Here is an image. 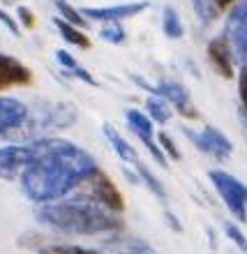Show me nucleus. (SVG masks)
<instances>
[{"mask_svg":"<svg viewBox=\"0 0 247 254\" xmlns=\"http://www.w3.org/2000/svg\"><path fill=\"white\" fill-rule=\"evenodd\" d=\"M30 148V164L19 176V185L23 196L37 206L62 201L97 167L86 148L62 136L33 139Z\"/></svg>","mask_w":247,"mask_h":254,"instance_id":"obj_1","label":"nucleus"},{"mask_svg":"<svg viewBox=\"0 0 247 254\" xmlns=\"http://www.w3.org/2000/svg\"><path fill=\"white\" fill-rule=\"evenodd\" d=\"M35 220L42 227L65 236H114L125 234L127 229L123 215L74 196L40 206Z\"/></svg>","mask_w":247,"mask_h":254,"instance_id":"obj_2","label":"nucleus"},{"mask_svg":"<svg viewBox=\"0 0 247 254\" xmlns=\"http://www.w3.org/2000/svg\"><path fill=\"white\" fill-rule=\"evenodd\" d=\"M79 121V109L72 102L61 100H40L33 107H28L26 121L21 123L7 139H19L21 141H33L44 139V136H56L62 129H69Z\"/></svg>","mask_w":247,"mask_h":254,"instance_id":"obj_3","label":"nucleus"},{"mask_svg":"<svg viewBox=\"0 0 247 254\" xmlns=\"http://www.w3.org/2000/svg\"><path fill=\"white\" fill-rule=\"evenodd\" d=\"M74 199H81V201H90L95 206H102L111 210V213H118L123 215L125 213V199H123V192L118 190L109 174H104L100 169V164L90 171V174L81 181V185L74 190Z\"/></svg>","mask_w":247,"mask_h":254,"instance_id":"obj_4","label":"nucleus"},{"mask_svg":"<svg viewBox=\"0 0 247 254\" xmlns=\"http://www.w3.org/2000/svg\"><path fill=\"white\" fill-rule=\"evenodd\" d=\"M208 181L215 188V192L220 194V199L224 201V206L229 208V213L236 220L245 224L247 222V185L238 181L236 176H231L224 169H210L208 171Z\"/></svg>","mask_w":247,"mask_h":254,"instance_id":"obj_5","label":"nucleus"},{"mask_svg":"<svg viewBox=\"0 0 247 254\" xmlns=\"http://www.w3.org/2000/svg\"><path fill=\"white\" fill-rule=\"evenodd\" d=\"M183 134L187 136V141L192 143L196 150H201L208 157H215V160H229L231 153H234V143L229 141V136L222 132L220 127L215 125H206L201 132L192 129V127H183Z\"/></svg>","mask_w":247,"mask_h":254,"instance_id":"obj_6","label":"nucleus"},{"mask_svg":"<svg viewBox=\"0 0 247 254\" xmlns=\"http://www.w3.org/2000/svg\"><path fill=\"white\" fill-rule=\"evenodd\" d=\"M222 35L227 37L231 54L236 63H243L247 58V0H236L229 7L227 21Z\"/></svg>","mask_w":247,"mask_h":254,"instance_id":"obj_7","label":"nucleus"},{"mask_svg":"<svg viewBox=\"0 0 247 254\" xmlns=\"http://www.w3.org/2000/svg\"><path fill=\"white\" fill-rule=\"evenodd\" d=\"M150 95L162 97L169 107L174 109V111H178V114H181L183 118H187V121H199L201 118L199 109H196V104H194V100H192V93H189V88H187L185 83L160 79L153 83Z\"/></svg>","mask_w":247,"mask_h":254,"instance_id":"obj_8","label":"nucleus"},{"mask_svg":"<svg viewBox=\"0 0 247 254\" xmlns=\"http://www.w3.org/2000/svg\"><path fill=\"white\" fill-rule=\"evenodd\" d=\"M125 121H127V127L132 129L134 136H139V141L146 146V150L150 153V157H153L160 167L169 169V160L164 157V153L160 150V146H157V139H155V125L153 121L148 118L141 109H127L125 111Z\"/></svg>","mask_w":247,"mask_h":254,"instance_id":"obj_9","label":"nucleus"},{"mask_svg":"<svg viewBox=\"0 0 247 254\" xmlns=\"http://www.w3.org/2000/svg\"><path fill=\"white\" fill-rule=\"evenodd\" d=\"M30 141L21 143H7L0 148V181H19V176L30 164Z\"/></svg>","mask_w":247,"mask_h":254,"instance_id":"obj_10","label":"nucleus"},{"mask_svg":"<svg viewBox=\"0 0 247 254\" xmlns=\"http://www.w3.org/2000/svg\"><path fill=\"white\" fill-rule=\"evenodd\" d=\"M148 9L146 0L136 2H121V5H104V7H81V14L86 21H100V23H123L125 19H132L136 14Z\"/></svg>","mask_w":247,"mask_h":254,"instance_id":"obj_11","label":"nucleus"},{"mask_svg":"<svg viewBox=\"0 0 247 254\" xmlns=\"http://www.w3.org/2000/svg\"><path fill=\"white\" fill-rule=\"evenodd\" d=\"M206 56L210 67L215 69V74H220L222 79H234L236 76V61L234 54H231V47L224 35H217L208 42L206 47Z\"/></svg>","mask_w":247,"mask_h":254,"instance_id":"obj_12","label":"nucleus"},{"mask_svg":"<svg viewBox=\"0 0 247 254\" xmlns=\"http://www.w3.org/2000/svg\"><path fill=\"white\" fill-rule=\"evenodd\" d=\"M33 83V69L14 58L0 54V93L7 88H26Z\"/></svg>","mask_w":247,"mask_h":254,"instance_id":"obj_13","label":"nucleus"},{"mask_svg":"<svg viewBox=\"0 0 247 254\" xmlns=\"http://www.w3.org/2000/svg\"><path fill=\"white\" fill-rule=\"evenodd\" d=\"M28 104L16 97H0V139H7L9 134L26 121Z\"/></svg>","mask_w":247,"mask_h":254,"instance_id":"obj_14","label":"nucleus"},{"mask_svg":"<svg viewBox=\"0 0 247 254\" xmlns=\"http://www.w3.org/2000/svg\"><path fill=\"white\" fill-rule=\"evenodd\" d=\"M102 132H104L107 141L111 143V148L116 150V155H118V157H121L125 164L134 167L136 162H141L139 160V153H136V148H134L132 143H129V141H127L125 136H123V134L118 132L114 125H111V123H104V125H102Z\"/></svg>","mask_w":247,"mask_h":254,"instance_id":"obj_15","label":"nucleus"},{"mask_svg":"<svg viewBox=\"0 0 247 254\" xmlns=\"http://www.w3.org/2000/svg\"><path fill=\"white\" fill-rule=\"evenodd\" d=\"M54 26L58 28V35H61L67 44H72V47H76V49H83V51H86V49H90V37H88L81 28L69 26L67 21L58 19V16L54 19Z\"/></svg>","mask_w":247,"mask_h":254,"instance_id":"obj_16","label":"nucleus"},{"mask_svg":"<svg viewBox=\"0 0 247 254\" xmlns=\"http://www.w3.org/2000/svg\"><path fill=\"white\" fill-rule=\"evenodd\" d=\"M162 33L167 35L169 40H181L183 35H185L183 19L174 5H167L162 9Z\"/></svg>","mask_w":247,"mask_h":254,"instance_id":"obj_17","label":"nucleus"},{"mask_svg":"<svg viewBox=\"0 0 247 254\" xmlns=\"http://www.w3.org/2000/svg\"><path fill=\"white\" fill-rule=\"evenodd\" d=\"M143 102H146V111H143V114H146L153 123H162V125H164V123L171 121L174 109L169 107V104L162 100V97H157V95H148Z\"/></svg>","mask_w":247,"mask_h":254,"instance_id":"obj_18","label":"nucleus"},{"mask_svg":"<svg viewBox=\"0 0 247 254\" xmlns=\"http://www.w3.org/2000/svg\"><path fill=\"white\" fill-rule=\"evenodd\" d=\"M134 171H136V178L148 188V192H153L160 201H167V190H164V185H162L160 178H157L143 162H136V164H134Z\"/></svg>","mask_w":247,"mask_h":254,"instance_id":"obj_19","label":"nucleus"},{"mask_svg":"<svg viewBox=\"0 0 247 254\" xmlns=\"http://www.w3.org/2000/svg\"><path fill=\"white\" fill-rule=\"evenodd\" d=\"M54 7H56V12H58V19L67 21L69 26H76V28H81V30H83V28L88 26L86 16L81 14L79 7L69 5L67 0H54Z\"/></svg>","mask_w":247,"mask_h":254,"instance_id":"obj_20","label":"nucleus"},{"mask_svg":"<svg viewBox=\"0 0 247 254\" xmlns=\"http://www.w3.org/2000/svg\"><path fill=\"white\" fill-rule=\"evenodd\" d=\"M37 254H104L100 250L81 248V245H69V243H49Z\"/></svg>","mask_w":247,"mask_h":254,"instance_id":"obj_21","label":"nucleus"},{"mask_svg":"<svg viewBox=\"0 0 247 254\" xmlns=\"http://www.w3.org/2000/svg\"><path fill=\"white\" fill-rule=\"evenodd\" d=\"M192 7H194V12H196V16H199V21L203 26H210V23L220 16V12L215 9L213 0H192Z\"/></svg>","mask_w":247,"mask_h":254,"instance_id":"obj_22","label":"nucleus"},{"mask_svg":"<svg viewBox=\"0 0 247 254\" xmlns=\"http://www.w3.org/2000/svg\"><path fill=\"white\" fill-rule=\"evenodd\" d=\"M155 139H157V146H160V150L164 153V157H167V160L178 162L183 157L181 150H178V146H176L174 136H171L169 132H157V134H155Z\"/></svg>","mask_w":247,"mask_h":254,"instance_id":"obj_23","label":"nucleus"},{"mask_svg":"<svg viewBox=\"0 0 247 254\" xmlns=\"http://www.w3.org/2000/svg\"><path fill=\"white\" fill-rule=\"evenodd\" d=\"M100 37L104 42H109V44H123L127 40V33L121 23H104L100 28Z\"/></svg>","mask_w":247,"mask_h":254,"instance_id":"obj_24","label":"nucleus"},{"mask_svg":"<svg viewBox=\"0 0 247 254\" xmlns=\"http://www.w3.org/2000/svg\"><path fill=\"white\" fill-rule=\"evenodd\" d=\"M222 227H224V234H227L229 241L234 243V245H236L238 250H241L243 254H247V236L243 234L241 229H238V222L227 220L224 224H222Z\"/></svg>","mask_w":247,"mask_h":254,"instance_id":"obj_25","label":"nucleus"},{"mask_svg":"<svg viewBox=\"0 0 247 254\" xmlns=\"http://www.w3.org/2000/svg\"><path fill=\"white\" fill-rule=\"evenodd\" d=\"M19 245L26 250H37V252H40L44 245H49V238L44 234H40V231L30 229V231H26V234L19 238Z\"/></svg>","mask_w":247,"mask_h":254,"instance_id":"obj_26","label":"nucleus"},{"mask_svg":"<svg viewBox=\"0 0 247 254\" xmlns=\"http://www.w3.org/2000/svg\"><path fill=\"white\" fill-rule=\"evenodd\" d=\"M238 97H241V109L247 111V58L241 63V74H238Z\"/></svg>","mask_w":247,"mask_h":254,"instance_id":"obj_27","label":"nucleus"},{"mask_svg":"<svg viewBox=\"0 0 247 254\" xmlns=\"http://www.w3.org/2000/svg\"><path fill=\"white\" fill-rule=\"evenodd\" d=\"M16 23L19 26H23V28H35V14H33V9L30 7H26V5H16Z\"/></svg>","mask_w":247,"mask_h":254,"instance_id":"obj_28","label":"nucleus"},{"mask_svg":"<svg viewBox=\"0 0 247 254\" xmlns=\"http://www.w3.org/2000/svg\"><path fill=\"white\" fill-rule=\"evenodd\" d=\"M0 23H2L12 35H16V37L21 35V28H19V23H16V19H14L9 12H5L2 7H0Z\"/></svg>","mask_w":247,"mask_h":254,"instance_id":"obj_29","label":"nucleus"},{"mask_svg":"<svg viewBox=\"0 0 247 254\" xmlns=\"http://www.w3.org/2000/svg\"><path fill=\"white\" fill-rule=\"evenodd\" d=\"M164 220L169 222V227L174 229L176 234H181V231H183V224H181V222H178V217H176V215L171 213V210H164Z\"/></svg>","mask_w":247,"mask_h":254,"instance_id":"obj_30","label":"nucleus"},{"mask_svg":"<svg viewBox=\"0 0 247 254\" xmlns=\"http://www.w3.org/2000/svg\"><path fill=\"white\" fill-rule=\"evenodd\" d=\"M238 121H241L243 134H245V141H247V111L245 109H241V107H238Z\"/></svg>","mask_w":247,"mask_h":254,"instance_id":"obj_31","label":"nucleus"},{"mask_svg":"<svg viewBox=\"0 0 247 254\" xmlns=\"http://www.w3.org/2000/svg\"><path fill=\"white\" fill-rule=\"evenodd\" d=\"M215 2V9H217V12H224V9H229V7L234 5L236 0H213Z\"/></svg>","mask_w":247,"mask_h":254,"instance_id":"obj_32","label":"nucleus"},{"mask_svg":"<svg viewBox=\"0 0 247 254\" xmlns=\"http://www.w3.org/2000/svg\"><path fill=\"white\" fill-rule=\"evenodd\" d=\"M127 254H155V252H127Z\"/></svg>","mask_w":247,"mask_h":254,"instance_id":"obj_33","label":"nucleus"},{"mask_svg":"<svg viewBox=\"0 0 247 254\" xmlns=\"http://www.w3.org/2000/svg\"><path fill=\"white\" fill-rule=\"evenodd\" d=\"M236 254H238V252H236ZM241 254H243V252H241Z\"/></svg>","mask_w":247,"mask_h":254,"instance_id":"obj_34","label":"nucleus"}]
</instances>
